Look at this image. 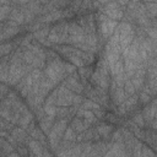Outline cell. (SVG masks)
Here are the masks:
<instances>
[{"label":"cell","instance_id":"cell-1","mask_svg":"<svg viewBox=\"0 0 157 157\" xmlns=\"http://www.w3.org/2000/svg\"><path fill=\"white\" fill-rule=\"evenodd\" d=\"M102 22H101V30L103 32V34L107 37V36H111L113 32H115L117 30V21H113V20H109L107 16H102Z\"/></svg>","mask_w":157,"mask_h":157},{"label":"cell","instance_id":"cell-2","mask_svg":"<svg viewBox=\"0 0 157 157\" xmlns=\"http://www.w3.org/2000/svg\"><path fill=\"white\" fill-rule=\"evenodd\" d=\"M104 15L108 18H112L113 21H114V20L120 18L123 16V12H122V10L119 8H118V4L111 3V4H108V8L104 10Z\"/></svg>","mask_w":157,"mask_h":157},{"label":"cell","instance_id":"cell-3","mask_svg":"<svg viewBox=\"0 0 157 157\" xmlns=\"http://www.w3.org/2000/svg\"><path fill=\"white\" fill-rule=\"evenodd\" d=\"M28 146H30L31 151L37 157H43V151H42V147H41V145H39V143H37V141H30Z\"/></svg>","mask_w":157,"mask_h":157},{"label":"cell","instance_id":"cell-4","mask_svg":"<svg viewBox=\"0 0 157 157\" xmlns=\"http://www.w3.org/2000/svg\"><path fill=\"white\" fill-rule=\"evenodd\" d=\"M145 5H146L147 10L150 11V14H151L152 16L157 15V3H147V4H145Z\"/></svg>","mask_w":157,"mask_h":157},{"label":"cell","instance_id":"cell-5","mask_svg":"<svg viewBox=\"0 0 157 157\" xmlns=\"http://www.w3.org/2000/svg\"><path fill=\"white\" fill-rule=\"evenodd\" d=\"M131 82H133V85H134V87L137 90V88H140L141 86H143V84H144V78L143 77H134L133 80H131Z\"/></svg>","mask_w":157,"mask_h":157},{"label":"cell","instance_id":"cell-6","mask_svg":"<svg viewBox=\"0 0 157 157\" xmlns=\"http://www.w3.org/2000/svg\"><path fill=\"white\" fill-rule=\"evenodd\" d=\"M134 91H135V87H134L133 82L131 81H125V90H124V92L128 93V95H133Z\"/></svg>","mask_w":157,"mask_h":157},{"label":"cell","instance_id":"cell-7","mask_svg":"<svg viewBox=\"0 0 157 157\" xmlns=\"http://www.w3.org/2000/svg\"><path fill=\"white\" fill-rule=\"evenodd\" d=\"M44 111H46V113H47L49 117H54V115H55V112H56V109H55L54 107L49 106V104H47V106H46Z\"/></svg>","mask_w":157,"mask_h":157},{"label":"cell","instance_id":"cell-8","mask_svg":"<svg viewBox=\"0 0 157 157\" xmlns=\"http://www.w3.org/2000/svg\"><path fill=\"white\" fill-rule=\"evenodd\" d=\"M146 32L151 36V38L157 39V27H156V28H147V30H146Z\"/></svg>","mask_w":157,"mask_h":157},{"label":"cell","instance_id":"cell-9","mask_svg":"<svg viewBox=\"0 0 157 157\" xmlns=\"http://www.w3.org/2000/svg\"><path fill=\"white\" fill-rule=\"evenodd\" d=\"M134 122H135L137 125L143 127V125H144V117H143V115H136V117L134 118Z\"/></svg>","mask_w":157,"mask_h":157},{"label":"cell","instance_id":"cell-10","mask_svg":"<svg viewBox=\"0 0 157 157\" xmlns=\"http://www.w3.org/2000/svg\"><path fill=\"white\" fill-rule=\"evenodd\" d=\"M8 157H21V156H18L17 153H11V155L9 153V156H8Z\"/></svg>","mask_w":157,"mask_h":157}]
</instances>
